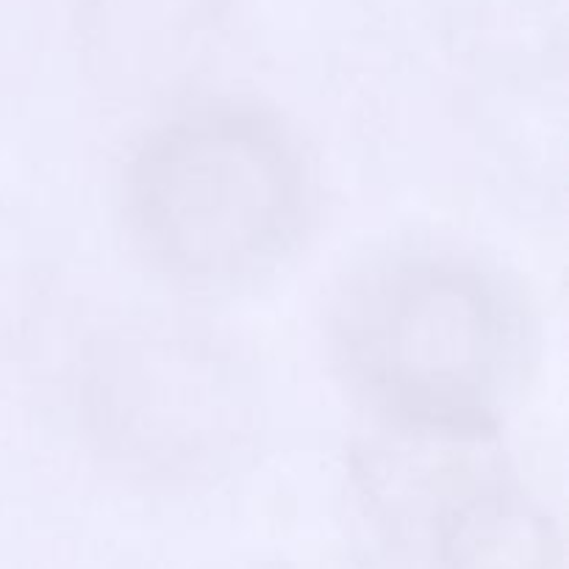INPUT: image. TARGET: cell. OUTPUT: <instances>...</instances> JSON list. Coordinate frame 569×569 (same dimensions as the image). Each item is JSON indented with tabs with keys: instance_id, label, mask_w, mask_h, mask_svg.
I'll return each mask as SVG.
<instances>
[{
	"instance_id": "6da1fadb",
	"label": "cell",
	"mask_w": 569,
	"mask_h": 569,
	"mask_svg": "<svg viewBox=\"0 0 569 569\" xmlns=\"http://www.w3.org/2000/svg\"><path fill=\"white\" fill-rule=\"evenodd\" d=\"M328 348L376 422L500 428L528 328L515 292L478 261L392 250L337 289Z\"/></svg>"
},
{
	"instance_id": "7a4b0ae2",
	"label": "cell",
	"mask_w": 569,
	"mask_h": 569,
	"mask_svg": "<svg viewBox=\"0 0 569 569\" xmlns=\"http://www.w3.org/2000/svg\"><path fill=\"white\" fill-rule=\"evenodd\" d=\"M311 178L276 111L211 100L156 126L126 164L128 237L178 287L233 289L276 270L300 244Z\"/></svg>"
},
{
	"instance_id": "3957f363",
	"label": "cell",
	"mask_w": 569,
	"mask_h": 569,
	"mask_svg": "<svg viewBox=\"0 0 569 569\" xmlns=\"http://www.w3.org/2000/svg\"><path fill=\"white\" fill-rule=\"evenodd\" d=\"M348 489L370 569L556 567V531L500 428L376 422L350 448Z\"/></svg>"
},
{
	"instance_id": "277c9868",
	"label": "cell",
	"mask_w": 569,
	"mask_h": 569,
	"mask_svg": "<svg viewBox=\"0 0 569 569\" xmlns=\"http://www.w3.org/2000/svg\"><path fill=\"white\" fill-rule=\"evenodd\" d=\"M83 400L111 453L170 478L228 465L253 420L237 365L183 331L103 339L89 361Z\"/></svg>"
}]
</instances>
